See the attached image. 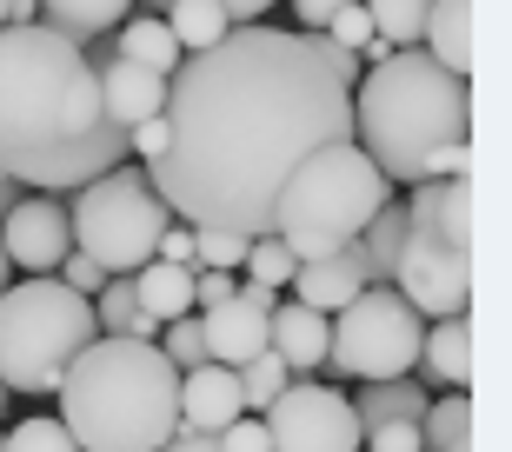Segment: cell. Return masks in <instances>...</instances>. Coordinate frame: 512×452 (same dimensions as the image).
Returning a JSON list of instances; mask_svg holds the SVG:
<instances>
[{
	"label": "cell",
	"instance_id": "cell-1",
	"mask_svg": "<svg viewBox=\"0 0 512 452\" xmlns=\"http://www.w3.org/2000/svg\"><path fill=\"white\" fill-rule=\"evenodd\" d=\"M160 120L167 153L147 160V180L173 220L260 240L286 173L326 140H353V87L320 60L313 34L247 20L173 67Z\"/></svg>",
	"mask_w": 512,
	"mask_h": 452
},
{
	"label": "cell",
	"instance_id": "cell-2",
	"mask_svg": "<svg viewBox=\"0 0 512 452\" xmlns=\"http://www.w3.org/2000/svg\"><path fill=\"white\" fill-rule=\"evenodd\" d=\"M54 399L80 452H160L180 433V366L153 339L100 333L67 366Z\"/></svg>",
	"mask_w": 512,
	"mask_h": 452
},
{
	"label": "cell",
	"instance_id": "cell-3",
	"mask_svg": "<svg viewBox=\"0 0 512 452\" xmlns=\"http://www.w3.org/2000/svg\"><path fill=\"white\" fill-rule=\"evenodd\" d=\"M353 140L386 180L419 187L426 153L473 140V80L446 74L426 47H393L353 80Z\"/></svg>",
	"mask_w": 512,
	"mask_h": 452
},
{
	"label": "cell",
	"instance_id": "cell-4",
	"mask_svg": "<svg viewBox=\"0 0 512 452\" xmlns=\"http://www.w3.org/2000/svg\"><path fill=\"white\" fill-rule=\"evenodd\" d=\"M100 120L94 54L54 27H0V153L67 147Z\"/></svg>",
	"mask_w": 512,
	"mask_h": 452
},
{
	"label": "cell",
	"instance_id": "cell-5",
	"mask_svg": "<svg viewBox=\"0 0 512 452\" xmlns=\"http://www.w3.org/2000/svg\"><path fill=\"white\" fill-rule=\"evenodd\" d=\"M393 200V180H386L373 160H366L360 140H326L286 173L280 200H273V240L293 253V260H326L340 253L346 240H360V226Z\"/></svg>",
	"mask_w": 512,
	"mask_h": 452
},
{
	"label": "cell",
	"instance_id": "cell-6",
	"mask_svg": "<svg viewBox=\"0 0 512 452\" xmlns=\"http://www.w3.org/2000/svg\"><path fill=\"white\" fill-rule=\"evenodd\" d=\"M94 339V300L60 286L54 273H27L20 286L0 293V379H7V393H54Z\"/></svg>",
	"mask_w": 512,
	"mask_h": 452
},
{
	"label": "cell",
	"instance_id": "cell-7",
	"mask_svg": "<svg viewBox=\"0 0 512 452\" xmlns=\"http://www.w3.org/2000/svg\"><path fill=\"white\" fill-rule=\"evenodd\" d=\"M67 220H74V246L94 266L133 273V266L153 260L160 233L173 226V207L153 193V180L140 167H114V173H100V180H87L74 193Z\"/></svg>",
	"mask_w": 512,
	"mask_h": 452
},
{
	"label": "cell",
	"instance_id": "cell-8",
	"mask_svg": "<svg viewBox=\"0 0 512 452\" xmlns=\"http://www.w3.org/2000/svg\"><path fill=\"white\" fill-rule=\"evenodd\" d=\"M419 333H426V313L419 306H406L393 286H360L333 313L326 366L346 373V379H399V373L419 366Z\"/></svg>",
	"mask_w": 512,
	"mask_h": 452
},
{
	"label": "cell",
	"instance_id": "cell-9",
	"mask_svg": "<svg viewBox=\"0 0 512 452\" xmlns=\"http://www.w3.org/2000/svg\"><path fill=\"white\" fill-rule=\"evenodd\" d=\"M393 293L406 306H419L426 320L466 313V300H473V253L453 246L439 226L406 220V246H399V260H393Z\"/></svg>",
	"mask_w": 512,
	"mask_h": 452
},
{
	"label": "cell",
	"instance_id": "cell-10",
	"mask_svg": "<svg viewBox=\"0 0 512 452\" xmlns=\"http://www.w3.org/2000/svg\"><path fill=\"white\" fill-rule=\"evenodd\" d=\"M260 419H266L273 452H360L353 399L340 386H320V379H286V393Z\"/></svg>",
	"mask_w": 512,
	"mask_h": 452
},
{
	"label": "cell",
	"instance_id": "cell-11",
	"mask_svg": "<svg viewBox=\"0 0 512 452\" xmlns=\"http://www.w3.org/2000/svg\"><path fill=\"white\" fill-rule=\"evenodd\" d=\"M127 160H133L127 127H114V120H94V127L80 133V140H67V147L0 153V167H7V180H14L20 193H80L87 180L127 167Z\"/></svg>",
	"mask_w": 512,
	"mask_h": 452
},
{
	"label": "cell",
	"instance_id": "cell-12",
	"mask_svg": "<svg viewBox=\"0 0 512 452\" xmlns=\"http://www.w3.org/2000/svg\"><path fill=\"white\" fill-rule=\"evenodd\" d=\"M0 246H7V266H20V273H54L74 253V220L54 193H20L0 213Z\"/></svg>",
	"mask_w": 512,
	"mask_h": 452
},
{
	"label": "cell",
	"instance_id": "cell-13",
	"mask_svg": "<svg viewBox=\"0 0 512 452\" xmlns=\"http://www.w3.org/2000/svg\"><path fill=\"white\" fill-rule=\"evenodd\" d=\"M273 306H280V293L260 280L247 286H233L220 306H207L200 313V339H207V359L213 366H247L253 353H266V320H273Z\"/></svg>",
	"mask_w": 512,
	"mask_h": 452
},
{
	"label": "cell",
	"instance_id": "cell-14",
	"mask_svg": "<svg viewBox=\"0 0 512 452\" xmlns=\"http://www.w3.org/2000/svg\"><path fill=\"white\" fill-rule=\"evenodd\" d=\"M94 80H100V120H114V127H140V120H153V113L167 107V74L133 67L120 54H100Z\"/></svg>",
	"mask_w": 512,
	"mask_h": 452
},
{
	"label": "cell",
	"instance_id": "cell-15",
	"mask_svg": "<svg viewBox=\"0 0 512 452\" xmlns=\"http://www.w3.org/2000/svg\"><path fill=\"white\" fill-rule=\"evenodd\" d=\"M240 413H247V399H240V373L233 366L200 359V366L180 373V433H220Z\"/></svg>",
	"mask_w": 512,
	"mask_h": 452
},
{
	"label": "cell",
	"instance_id": "cell-16",
	"mask_svg": "<svg viewBox=\"0 0 512 452\" xmlns=\"http://www.w3.org/2000/svg\"><path fill=\"white\" fill-rule=\"evenodd\" d=\"M326 339H333V313H313V306H300V300H280L273 320H266V346L286 359V373H320Z\"/></svg>",
	"mask_w": 512,
	"mask_h": 452
},
{
	"label": "cell",
	"instance_id": "cell-17",
	"mask_svg": "<svg viewBox=\"0 0 512 452\" xmlns=\"http://www.w3.org/2000/svg\"><path fill=\"white\" fill-rule=\"evenodd\" d=\"M419 373L433 379L439 393H466L473 386V326L466 313H446L419 333Z\"/></svg>",
	"mask_w": 512,
	"mask_h": 452
},
{
	"label": "cell",
	"instance_id": "cell-18",
	"mask_svg": "<svg viewBox=\"0 0 512 452\" xmlns=\"http://www.w3.org/2000/svg\"><path fill=\"white\" fill-rule=\"evenodd\" d=\"M293 300L300 306H313V313H340L353 293H360V246L346 240L340 253H326V260H306V266H293Z\"/></svg>",
	"mask_w": 512,
	"mask_h": 452
},
{
	"label": "cell",
	"instance_id": "cell-19",
	"mask_svg": "<svg viewBox=\"0 0 512 452\" xmlns=\"http://www.w3.org/2000/svg\"><path fill=\"white\" fill-rule=\"evenodd\" d=\"M419 47H426L446 74L473 80V0H433V7H426V34H419Z\"/></svg>",
	"mask_w": 512,
	"mask_h": 452
},
{
	"label": "cell",
	"instance_id": "cell-20",
	"mask_svg": "<svg viewBox=\"0 0 512 452\" xmlns=\"http://www.w3.org/2000/svg\"><path fill=\"white\" fill-rule=\"evenodd\" d=\"M40 7V27H54V34L67 40H100V34H114L120 20L133 14V0H34Z\"/></svg>",
	"mask_w": 512,
	"mask_h": 452
},
{
	"label": "cell",
	"instance_id": "cell-21",
	"mask_svg": "<svg viewBox=\"0 0 512 452\" xmlns=\"http://www.w3.org/2000/svg\"><path fill=\"white\" fill-rule=\"evenodd\" d=\"M353 413H360V433H366V426H393V419H413V426H419V413H426V386H419L413 373H399V379H360Z\"/></svg>",
	"mask_w": 512,
	"mask_h": 452
},
{
	"label": "cell",
	"instance_id": "cell-22",
	"mask_svg": "<svg viewBox=\"0 0 512 452\" xmlns=\"http://www.w3.org/2000/svg\"><path fill=\"white\" fill-rule=\"evenodd\" d=\"M94 326L107 339H153L160 333V320H153L147 306H140V293H133V273H107V286L94 293Z\"/></svg>",
	"mask_w": 512,
	"mask_h": 452
},
{
	"label": "cell",
	"instance_id": "cell-23",
	"mask_svg": "<svg viewBox=\"0 0 512 452\" xmlns=\"http://www.w3.org/2000/svg\"><path fill=\"white\" fill-rule=\"evenodd\" d=\"M133 293H140V306H147L153 320L167 326L180 313H193V266H173V260L133 266Z\"/></svg>",
	"mask_w": 512,
	"mask_h": 452
},
{
	"label": "cell",
	"instance_id": "cell-24",
	"mask_svg": "<svg viewBox=\"0 0 512 452\" xmlns=\"http://www.w3.org/2000/svg\"><path fill=\"white\" fill-rule=\"evenodd\" d=\"M353 246H360V280L366 286H393V260H399V246H406V207L386 200V207L360 226Z\"/></svg>",
	"mask_w": 512,
	"mask_h": 452
},
{
	"label": "cell",
	"instance_id": "cell-25",
	"mask_svg": "<svg viewBox=\"0 0 512 452\" xmlns=\"http://www.w3.org/2000/svg\"><path fill=\"white\" fill-rule=\"evenodd\" d=\"M114 54L120 60H133V67H153V74H173V67H180V60H187V54H180V40H173L167 34V20H153V14H140V20H120V27H114Z\"/></svg>",
	"mask_w": 512,
	"mask_h": 452
},
{
	"label": "cell",
	"instance_id": "cell-26",
	"mask_svg": "<svg viewBox=\"0 0 512 452\" xmlns=\"http://www.w3.org/2000/svg\"><path fill=\"white\" fill-rule=\"evenodd\" d=\"M227 27H233V20H227L220 0H173V7H167V34L180 40V54H207Z\"/></svg>",
	"mask_w": 512,
	"mask_h": 452
},
{
	"label": "cell",
	"instance_id": "cell-27",
	"mask_svg": "<svg viewBox=\"0 0 512 452\" xmlns=\"http://www.w3.org/2000/svg\"><path fill=\"white\" fill-rule=\"evenodd\" d=\"M459 439H473V393L426 399V413H419V446L446 452V446H459Z\"/></svg>",
	"mask_w": 512,
	"mask_h": 452
},
{
	"label": "cell",
	"instance_id": "cell-28",
	"mask_svg": "<svg viewBox=\"0 0 512 452\" xmlns=\"http://www.w3.org/2000/svg\"><path fill=\"white\" fill-rule=\"evenodd\" d=\"M360 7H366V20H373V34H380L386 47H419L433 0H360Z\"/></svg>",
	"mask_w": 512,
	"mask_h": 452
},
{
	"label": "cell",
	"instance_id": "cell-29",
	"mask_svg": "<svg viewBox=\"0 0 512 452\" xmlns=\"http://www.w3.org/2000/svg\"><path fill=\"white\" fill-rule=\"evenodd\" d=\"M286 359L273 353V346H266V353H253L247 366H240V399H247V413H266V406H273V399L286 393Z\"/></svg>",
	"mask_w": 512,
	"mask_h": 452
},
{
	"label": "cell",
	"instance_id": "cell-30",
	"mask_svg": "<svg viewBox=\"0 0 512 452\" xmlns=\"http://www.w3.org/2000/svg\"><path fill=\"white\" fill-rule=\"evenodd\" d=\"M240 266H247V280H260V286H273V293H280V286L293 280V266H300V260H293L273 233H260V240H247V260H240Z\"/></svg>",
	"mask_w": 512,
	"mask_h": 452
},
{
	"label": "cell",
	"instance_id": "cell-31",
	"mask_svg": "<svg viewBox=\"0 0 512 452\" xmlns=\"http://www.w3.org/2000/svg\"><path fill=\"white\" fill-rule=\"evenodd\" d=\"M240 260H247V233H227V226H193V266H220V273H233Z\"/></svg>",
	"mask_w": 512,
	"mask_h": 452
},
{
	"label": "cell",
	"instance_id": "cell-32",
	"mask_svg": "<svg viewBox=\"0 0 512 452\" xmlns=\"http://www.w3.org/2000/svg\"><path fill=\"white\" fill-rule=\"evenodd\" d=\"M0 446L7 452H80L60 419H20L14 433H0Z\"/></svg>",
	"mask_w": 512,
	"mask_h": 452
},
{
	"label": "cell",
	"instance_id": "cell-33",
	"mask_svg": "<svg viewBox=\"0 0 512 452\" xmlns=\"http://www.w3.org/2000/svg\"><path fill=\"white\" fill-rule=\"evenodd\" d=\"M160 353H167L173 366H180V373H187V366H200V359H207V339H200V320H193V313L167 320V326H160Z\"/></svg>",
	"mask_w": 512,
	"mask_h": 452
},
{
	"label": "cell",
	"instance_id": "cell-34",
	"mask_svg": "<svg viewBox=\"0 0 512 452\" xmlns=\"http://www.w3.org/2000/svg\"><path fill=\"white\" fill-rule=\"evenodd\" d=\"M320 34L333 40V47H346V54H360L366 40H373V20H366V7H360V0H346V7H340L333 20H326Z\"/></svg>",
	"mask_w": 512,
	"mask_h": 452
},
{
	"label": "cell",
	"instance_id": "cell-35",
	"mask_svg": "<svg viewBox=\"0 0 512 452\" xmlns=\"http://www.w3.org/2000/svg\"><path fill=\"white\" fill-rule=\"evenodd\" d=\"M54 280H60V286H74V293H87V300H94L100 286H107V266H94V260H87V253L74 246V253H67V260L54 266Z\"/></svg>",
	"mask_w": 512,
	"mask_h": 452
},
{
	"label": "cell",
	"instance_id": "cell-36",
	"mask_svg": "<svg viewBox=\"0 0 512 452\" xmlns=\"http://www.w3.org/2000/svg\"><path fill=\"white\" fill-rule=\"evenodd\" d=\"M360 446H366V452H426V446H419V426H413V419H393V426H366Z\"/></svg>",
	"mask_w": 512,
	"mask_h": 452
},
{
	"label": "cell",
	"instance_id": "cell-37",
	"mask_svg": "<svg viewBox=\"0 0 512 452\" xmlns=\"http://www.w3.org/2000/svg\"><path fill=\"white\" fill-rule=\"evenodd\" d=\"M220 452H273V439H266V419H253V413H240L233 426H220Z\"/></svg>",
	"mask_w": 512,
	"mask_h": 452
},
{
	"label": "cell",
	"instance_id": "cell-38",
	"mask_svg": "<svg viewBox=\"0 0 512 452\" xmlns=\"http://www.w3.org/2000/svg\"><path fill=\"white\" fill-rule=\"evenodd\" d=\"M453 173H473V140H446L426 153V180H453Z\"/></svg>",
	"mask_w": 512,
	"mask_h": 452
},
{
	"label": "cell",
	"instance_id": "cell-39",
	"mask_svg": "<svg viewBox=\"0 0 512 452\" xmlns=\"http://www.w3.org/2000/svg\"><path fill=\"white\" fill-rule=\"evenodd\" d=\"M233 273H220V266H193V306H200V313H207V306H220L233 293Z\"/></svg>",
	"mask_w": 512,
	"mask_h": 452
},
{
	"label": "cell",
	"instance_id": "cell-40",
	"mask_svg": "<svg viewBox=\"0 0 512 452\" xmlns=\"http://www.w3.org/2000/svg\"><path fill=\"white\" fill-rule=\"evenodd\" d=\"M127 147H133V160H160V153H167V120L153 113V120L127 127Z\"/></svg>",
	"mask_w": 512,
	"mask_h": 452
},
{
	"label": "cell",
	"instance_id": "cell-41",
	"mask_svg": "<svg viewBox=\"0 0 512 452\" xmlns=\"http://www.w3.org/2000/svg\"><path fill=\"white\" fill-rule=\"evenodd\" d=\"M153 260H173V266H193V226L173 220L167 233H160V246H153Z\"/></svg>",
	"mask_w": 512,
	"mask_h": 452
},
{
	"label": "cell",
	"instance_id": "cell-42",
	"mask_svg": "<svg viewBox=\"0 0 512 452\" xmlns=\"http://www.w3.org/2000/svg\"><path fill=\"white\" fill-rule=\"evenodd\" d=\"M286 7H293V14H300V34H320L326 20L340 14L346 0H286Z\"/></svg>",
	"mask_w": 512,
	"mask_h": 452
},
{
	"label": "cell",
	"instance_id": "cell-43",
	"mask_svg": "<svg viewBox=\"0 0 512 452\" xmlns=\"http://www.w3.org/2000/svg\"><path fill=\"white\" fill-rule=\"evenodd\" d=\"M220 7H227V20H233V27H247V20H260L266 7H280V0H220Z\"/></svg>",
	"mask_w": 512,
	"mask_h": 452
},
{
	"label": "cell",
	"instance_id": "cell-44",
	"mask_svg": "<svg viewBox=\"0 0 512 452\" xmlns=\"http://www.w3.org/2000/svg\"><path fill=\"white\" fill-rule=\"evenodd\" d=\"M160 452H220V439H213V433H173Z\"/></svg>",
	"mask_w": 512,
	"mask_h": 452
},
{
	"label": "cell",
	"instance_id": "cell-45",
	"mask_svg": "<svg viewBox=\"0 0 512 452\" xmlns=\"http://www.w3.org/2000/svg\"><path fill=\"white\" fill-rule=\"evenodd\" d=\"M14 200H20V187H14V180H7V167H0V213L14 207Z\"/></svg>",
	"mask_w": 512,
	"mask_h": 452
},
{
	"label": "cell",
	"instance_id": "cell-46",
	"mask_svg": "<svg viewBox=\"0 0 512 452\" xmlns=\"http://www.w3.org/2000/svg\"><path fill=\"white\" fill-rule=\"evenodd\" d=\"M14 286V266H7V246H0V293Z\"/></svg>",
	"mask_w": 512,
	"mask_h": 452
},
{
	"label": "cell",
	"instance_id": "cell-47",
	"mask_svg": "<svg viewBox=\"0 0 512 452\" xmlns=\"http://www.w3.org/2000/svg\"><path fill=\"white\" fill-rule=\"evenodd\" d=\"M7 399H14V393H7V379H0V413H7Z\"/></svg>",
	"mask_w": 512,
	"mask_h": 452
},
{
	"label": "cell",
	"instance_id": "cell-48",
	"mask_svg": "<svg viewBox=\"0 0 512 452\" xmlns=\"http://www.w3.org/2000/svg\"><path fill=\"white\" fill-rule=\"evenodd\" d=\"M0 27H7V0H0Z\"/></svg>",
	"mask_w": 512,
	"mask_h": 452
},
{
	"label": "cell",
	"instance_id": "cell-49",
	"mask_svg": "<svg viewBox=\"0 0 512 452\" xmlns=\"http://www.w3.org/2000/svg\"><path fill=\"white\" fill-rule=\"evenodd\" d=\"M153 7H173V0H153Z\"/></svg>",
	"mask_w": 512,
	"mask_h": 452
},
{
	"label": "cell",
	"instance_id": "cell-50",
	"mask_svg": "<svg viewBox=\"0 0 512 452\" xmlns=\"http://www.w3.org/2000/svg\"><path fill=\"white\" fill-rule=\"evenodd\" d=\"M0 452H7V446H0Z\"/></svg>",
	"mask_w": 512,
	"mask_h": 452
},
{
	"label": "cell",
	"instance_id": "cell-51",
	"mask_svg": "<svg viewBox=\"0 0 512 452\" xmlns=\"http://www.w3.org/2000/svg\"><path fill=\"white\" fill-rule=\"evenodd\" d=\"M360 452H366V446H360Z\"/></svg>",
	"mask_w": 512,
	"mask_h": 452
}]
</instances>
